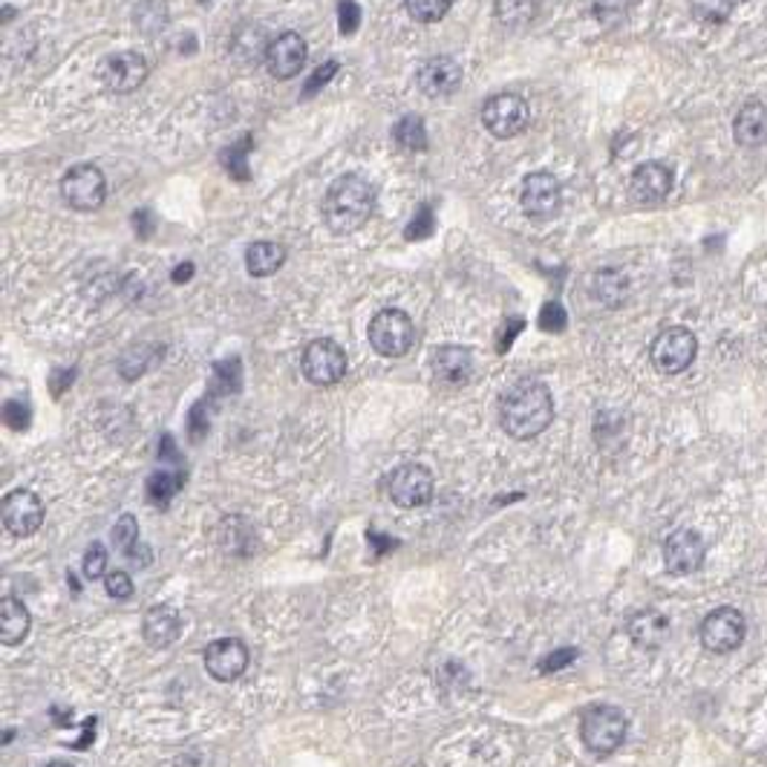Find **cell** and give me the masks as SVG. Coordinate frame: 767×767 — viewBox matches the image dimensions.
<instances>
[{
    "label": "cell",
    "mask_w": 767,
    "mask_h": 767,
    "mask_svg": "<svg viewBox=\"0 0 767 767\" xmlns=\"http://www.w3.org/2000/svg\"><path fill=\"white\" fill-rule=\"evenodd\" d=\"M182 482L185 477L182 474H170V470H159L154 477L147 479V500L159 505V508H168L170 500L182 491Z\"/></svg>",
    "instance_id": "obj_28"
},
{
    "label": "cell",
    "mask_w": 767,
    "mask_h": 767,
    "mask_svg": "<svg viewBox=\"0 0 767 767\" xmlns=\"http://www.w3.org/2000/svg\"><path fill=\"white\" fill-rule=\"evenodd\" d=\"M300 370H303L309 384H315V387H332V384H338V381L347 375V352L332 338H317L303 349Z\"/></svg>",
    "instance_id": "obj_7"
},
{
    "label": "cell",
    "mask_w": 767,
    "mask_h": 767,
    "mask_svg": "<svg viewBox=\"0 0 767 767\" xmlns=\"http://www.w3.org/2000/svg\"><path fill=\"white\" fill-rule=\"evenodd\" d=\"M433 491H436V482H433V474L424 465H402L390 474L387 479V493L390 500L396 502L398 508H421L433 500Z\"/></svg>",
    "instance_id": "obj_9"
},
{
    "label": "cell",
    "mask_w": 767,
    "mask_h": 767,
    "mask_svg": "<svg viewBox=\"0 0 767 767\" xmlns=\"http://www.w3.org/2000/svg\"><path fill=\"white\" fill-rule=\"evenodd\" d=\"M283 263H286V249L280 242L257 240L245 251V268L251 277H272L275 272H280Z\"/></svg>",
    "instance_id": "obj_24"
},
{
    "label": "cell",
    "mask_w": 767,
    "mask_h": 767,
    "mask_svg": "<svg viewBox=\"0 0 767 767\" xmlns=\"http://www.w3.org/2000/svg\"><path fill=\"white\" fill-rule=\"evenodd\" d=\"M142 635L151 646L165 649L182 635V618L173 606H154V609H147L145 621H142Z\"/></svg>",
    "instance_id": "obj_21"
},
{
    "label": "cell",
    "mask_w": 767,
    "mask_h": 767,
    "mask_svg": "<svg viewBox=\"0 0 767 767\" xmlns=\"http://www.w3.org/2000/svg\"><path fill=\"white\" fill-rule=\"evenodd\" d=\"M404 7H407V15H410L412 21H419V24H436V21H442V17L451 12L453 0H404Z\"/></svg>",
    "instance_id": "obj_30"
},
{
    "label": "cell",
    "mask_w": 767,
    "mask_h": 767,
    "mask_svg": "<svg viewBox=\"0 0 767 767\" xmlns=\"http://www.w3.org/2000/svg\"><path fill=\"white\" fill-rule=\"evenodd\" d=\"M338 61H326V64L321 67V70H315V75L307 81V96H315L317 89H323L326 84H329L335 75H338Z\"/></svg>",
    "instance_id": "obj_40"
},
{
    "label": "cell",
    "mask_w": 767,
    "mask_h": 767,
    "mask_svg": "<svg viewBox=\"0 0 767 767\" xmlns=\"http://www.w3.org/2000/svg\"><path fill=\"white\" fill-rule=\"evenodd\" d=\"M105 589L113 600H128L133 595V580L128 572H110L105 577Z\"/></svg>",
    "instance_id": "obj_38"
},
{
    "label": "cell",
    "mask_w": 767,
    "mask_h": 767,
    "mask_svg": "<svg viewBox=\"0 0 767 767\" xmlns=\"http://www.w3.org/2000/svg\"><path fill=\"white\" fill-rule=\"evenodd\" d=\"M151 64L147 58L136 49H124V52H113L110 58L101 61V81L107 89L113 93H133L147 81Z\"/></svg>",
    "instance_id": "obj_13"
},
{
    "label": "cell",
    "mask_w": 767,
    "mask_h": 767,
    "mask_svg": "<svg viewBox=\"0 0 767 767\" xmlns=\"http://www.w3.org/2000/svg\"><path fill=\"white\" fill-rule=\"evenodd\" d=\"M626 632H630L632 644L646 649V652H655L670 638V621L658 609H640L626 621Z\"/></svg>",
    "instance_id": "obj_20"
},
{
    "label": "cell",
    "mask_w": 767,
    "mask_h": 767,
    "mask_svg": "<svg viewBox=\"0 0 767 767\" xmlns=\"http://www.w3.org/2000/svg\"><path fill=\"white\" fill-rule=\"evenodd\" d=\"M531 107L517 93H496L482 105L484 130L496 139H514L528 128Z\"/></svg>",
    "instance_id": "obj_6"
},
{
    "label": "cell",
    "mask_w": 767,
    "mask_h": 767,
    "mask_svg": "<svg viewBox=\"0 0 767 767\" xmlns=\"http://www.w3.org/2000/svg\"><path fill=\"white\" fill-rule=\"evenodd\" d=\"M574 658H577V649H560V652H554L551 658H546V661L540 663L542 672H558L563 670L565 663H572Z\"/></svg>",
    "instance_id": "obj_41"
},
{
    "label": "cell",
    "mask_w": 767,
    "mask_h": 767,
    "mask_svg": "<svg viewBox=\"0 0 767 767\" xmlns=\"http://www.w3.org/2000/svg\"><path fill=\"white\" fill-rule=\"evenodd\" d=\"M704 540L695 531H675L663 546V563L670 574H693L704 563Z\"/></svg>",
    "instance_id": "obj_18"
},
{
    "label": "cell",
    "mask_w": 767,
    "mask_h": 767,
    "mask_svg": "<svg viewBox=\"0 0 767 767\" xmlns=\"http://www.w3.org/2000/svg\"><path fill=\"white\" fill-rule=\"evenodd\" d=\"M735 145L762 147L767 145V105L762 101H747L733 119Z\"/></svg>",
    "instance_id": "obj_22"
},
{
    "label": "cell",
    "mask_w": 767,
    "mask_h": 767,
    "mask_svg": "<svg viewBox=\"0 0 767 767\" xmlns=\"http://www.w3.org/2000/svg\"><path fill=\"white\" fill-rule=\"evenodd\" d=\"M0 519L12 537H33L44 525V502L26 488L9 491L0 502Z\"/></svg>",
    "instance_id": "obj_11"
},
{
    "label": "cell",
    "mask_w": 767,
    "mask_h": 767,
    "mask_svg": "<svg viewBox=\"0 0 767 767\" xmlns=\"http://www.w3.org/2000/svg\"><path fill=\"white\" fill-rule=\"evenodd\" d=\"M693 15L707 24H724L730 12H733L735 0H690Z\"/></svg>",
    "instance_id": "obj_32"
},
{
    "label": "cell",
    "mask_w": 767,
    "mask_h": 767,
    "mask_svg": "<svg viewBox=\"0 0 767 767\" xmlns=\"http://www.w3.org/2000/svg\"><path fill=\"white\" fill-rule=\"evenodd\" d=\"M563 202V188H560L558 177L549 170H534L528 173L519 191V205L528 217L534 219H549L560 211Z\"/></svg>",
    "instance_id": "obj_12"
},
{
    "label": "cell",
    "mask_w": 767,
    "mask_h": 767,
    "mask_svg": "<svg viewBox=\"0 0 767 767\" xmlns=\"http://www.w3.org/2000/svg\"><path fill=\"white\" fill-rule=\"evenodd\" d=\"M3 419H7V424L12 430H26L29 428V407L21 402H7V407H3Z\"/></svg>",
    "instance_id": "obj_39"
},
{
    "label": "cell",
    "mask_w": 767,
    "mask_h": 767,
    "mask_svg": "<svg viewBox=\"0 0 767 767\" xmlns=\"http://www.w3.org/2000/svg\"><path fill=\"white\" fill-rule=\"evenodd\" d=\"M695 356H698V340H695V335L686 326L663 329L652 340V347H649L652 367L661 375H679V372H684L695 361Z\"/></svg>",
    "instance_id": "obj_5"
},
{
    "label": "cell",
    "mask_w": 767,
    "mask_h": 767,
    "mask_svg": "<svg viewBox=\"0 0 767 767\" xmlns=\"http://www.w3.org/2000/svg\"><path fill=\"white\" fill-rule=\"evenodd\" d=\"M433 228H436L433 208H430V205H421V208L412 214L410 226H407L404 237H407V240H428V237L433 235Z\"/></svg>",
    "instance_id": "obj_34"
},
{
    "label": "cell",
    "mask_w": 767,
    "mask_h": 767,
    "mask_svg": "<svg viewBox=\"0 0 767 767\" xmlns=\"http://www.w3.org/2000/svg\"><path fill=\"white\" fill-rule=\"evenodd\" d=\"M29 612L26 606L17 598H3L0 600V644L3 646H17L21 640L29 635Z\"/></svg>",
    "instance_id": "obj_23"
},
{
    "label": "cell",
    "mask_w": 767,
    "mask_h": 767,
    "mask_svg": "<svg viewBox=\"0 0 767 767\" xmlns=\"http://www.w3.org/2000/svg\"><path fill=\"white\" fill-rule=\"evenodd\" d=\"M268 44L272 38H266V29L260 24H242L235 33V44H231V52L240 58L242 64L249 61H257V58H266Z\"/></svg>",
    "instance_id": "obj_25"
},
{
    "label": "cell",
    "mask_w": 767,
    "mask_h": 767,
    "mask_svg": "<svg viewBox=\"0 0 767 767\" xmlns=\"http://www.w3.org/2000/svg\"><path fill=\"white\" fill-rule=\"evenodd\" d=\"M375 211V188L361 173H344L329 185L323 200V219L335 235H352Z\"/></svg>",
    "instance_id": "obj_2"
},
{
    "label": "cell",
    "mask_w": 767,
    "mask_h": 767,
    "mask_svg": "<svg viewBox=\"0 0 767 767\" xmlns=\"http://www.w3.org/2000/svg\"><path fill=\"white\" fill-rule=\"evenodd\" d=\"M251 147H254V139L245 136L242 142L231 145L226 154H223V165H226V170L237 179V182H245V179H249V165H245V156H249Z\"/></svg>",
    "instance_id": "obj_31"
},
{
    "label": "cell",
    "mask_w": 767,
    "mask_h": 767,
    "mask_svg": "<svg viewBox=\"0 0 767 767\" xmlns=\"http://www.w3.org/2000/svg\"><path fill=\"white\" fill-rule=\"evenodd\" d=\"M107 572V549L101 542H89V549L84 551V577L87 580H98Z\"/></svg>",
    "instance_id": "obj_35"
},
{
    "label": "cell",
    "mask_w": 767,
    "mask_h": 767,
    "mask_svg": "<svg viewBox=\"0 0 767 767\" xmlns=\"http://www.w3.org/2000/svg\"><path fill=\"white\" fill-rule=\"evenodd\" d=\"M508 323V332H502V338H500V352H505V349L511 347V340L517 338L519 335V329H523V317H511V321H505Z\"/></svg>",
    "instance_id": "obj_42"
},
{
    "label": "cell",
    "mask_w": 767,
    "mask_h": 767,
    "mask_svg": "<svg viewBox=\"0 0 767 767\" xmlns=\"http://www.w3.org/2000/svg\"><path fill=\"white\" fill-rule=\"evenodd\" d=\"M565 323H568V315H565V309L560 300H551V303H546L540 312V326L546 332H563Z\"/></svg>",
    "instance_id": "obj_36"
},
{
    "label": "cell",
    "mask_w": 767,
    "mask_h": 767,
    "mask_svg": "<svg viewBox=\"0 0 767 767\" xmlns=\"http://www.w3.org/2000/svg\"><path fill=\"white\" fill-rule=\"evenodd\" d=\"M672 168L663 161H644L638 168L632 170L630 177V196L638 205H658L670 196L672 191Z\"/></svg>",
    "instance_id": "obj_14"
},
{
    "label": "cell",
    "mask_w": 767,
    "mask_h": 767,
    "mask_svg": "<svg viewBox=\"0 0 767 767\" xmlns=\"http://www.w3.org/2000/svg\"><path fill=\"white\" fill-rule=\"evenodd\" d=\"M249 667V646L240 638H219L205 646V670L211 679L237 681Z\"/></svg>",
    "instance_id": "obj_15"
},
{
    "label": "cell",
    "mask_w": 767,
    "mask_h": 767,
    "mask_svg": "<svg viewBox=\"0 0 767 767\" xmlns=\"http://www.w3.org/2000/svg\"><path fill=\"white\" fill-rule=\"evenodd\" d=\"M502 430L517 442L540 436L554 421V398L542 381H519L502 396L500 404Z\"/></svg>",
    "instance_id": "obj_1"
},
{
    "label": "cell",
    "mask_w": 767,
    "mask_h": 767,
    "mask_svg": "<svg viewBox=\"0 0 767 767\" xmlns=\"http://www.w3.org/2000/svg\"><path fill=\"white\" fill-rule=\"evenodd\" d=\"M626 730H630V721H626V712L621 707L598 704V707L583 712L580 739L598 756H609V753L618 751L623 739H626Z\"/></svg>",
    "instance_id": "obj_3"
},
{
    "label": "cell",
    "mask_w": 767,
    "mask_h": 767,
    "mask_svg": "<svg viewBox=\"0 0 767 767\" xmlns=\"http://www.w3.org/2000/svg\"><path fill=\"white\" fill-rule=\"evenodd\" d=\"M307 58H309L307 40L300 38L298 33H283L277 35V38H272V44H268L266 67H268V73L275 75V79L286 81V79H295V75L303 70Z\"/></svg>",
    "instance_id": "obj_16"
},
{
    "label": "cell",
    "mask_w": 767,
    "mask_h": 767,
    "mask_svg": "<svg viewBox=\"0 0 767 767\" xmlns=\"http://www.w3.org/2000/svg\"><path fill=\"white\" fill-rule=\"evenodd\" d=\"M416 84H419L421 93L430 98L451 96L462 84L459 61L451 56L428 58V61L419 67V73H416Z\"/></svg>",
    "instance_id": "obj_17"
},
{
    "label": "cell",
    "mask_w": 767,
    "mask_h": 767,
    "mask_svg": "<svg viewBox=\"0 0 767 767\" xmlns=\"http://www.w3.org/2000/svg\"><path fill=\"white\" fill-rule=\"evenodd\" d=\"M393 139L402 151H424L428 147V130H424V119L421 116H404L398 119V124L393 128Z\"/></svg>",
    "instance_id": "obj_27"
},
{
    "label": "cell",
    "mask_w": 767,
    "mask_h": 767,
    "mask_svg": "<svg viewBox=\"0 0 767 767\" xmlns=\"http://www.w3.org/2000/svg\"><path fill=\"white\" fill-rule=\"evenodd\" d=\"M338 26L344 35H352L361 26V7L356 0H340L338 3Z\"/></svg>",
    "instance_id": "obj_37"
},
{
    "label": "cell",
    "mask_w": 767,
    "mask_h": 767,
    "mask_svg": "<svg viewBox=\"0 0 767 767\" xmlns=\"http://www.w3.org/2000/svg\"><path fill=\"white\" fill-rule=\"evenodd\" d=\"M630 291V280L618 268H600L595 280H591V295L603 303V307H621Z\"/></svg>",
    "instance_id": "obj_26"
},
{
    "label": "cell",
    "mask_w": 767,
    "mask_h": 767,
    "mask_svg": "<svg viewBox=\"0 0 767 767\" xmlns=\"http://www.w3.org/2000/svg\"><path fill=\"white\" fill-rule=\"evenodd\" d=\"M191 272H194V263L177 266V268H173V283H188V280H191Z\"/></svg>",
    "instance_id": "obj_43"
},
{
    "label": "cell",
    "mask_w": 767,
    "mask_h": 767,
    "mask_svg": "<svg viewBox=\"0 0 767 767\" xmlns=\"http://www.w3.org/2000/svg\"><path fill=\"white\" fill-rule=\"evenodd\" d=\"M47 767H73V765H67V762H52V765H47Z\"/></svg>",
    "instance_id": "obj_44"
},
{
    "label": "cell",
    "mask_w": 767,
    "mask_h": 767,
    "mask_svg": "<svg viewBox=\"0 0 767 767\" xmlns=\"http://www.w3.org/2000/svg\"><path fill=\"white\" fill-rule=\"evenodd\" d=\"M744 635H747V623H744V614L733 606H721L707 614L702 623V644L707 652H733L742 646Z\"/></svg>",
    "instance_id": "obj_10"
},
{
    "label": "cell",
    "mask_w": 767,
    "mask_h": 767,
    "mask_svg": "<svg viewBox=\"0 0 767 767\" xmlns=\"http://www.w3.org/2000/svg\"><path fill=\"white\" fill-rule=\"evenodd\" d=\"M370 344L384 358H404L416 344V326L412 317L402 309H381L370 321Z\"/></svg>",
    "instance_id": "obj_4"
},
{
    "label": "cell",
    "mask_w": 767,
    "mask_h": 767,
    "mask_svg": "<svg viewBox=\"0 0 767 767\" xmlns=\"http://www.w3.org/2000/svg\"><path fill=\"white\" fill-rule=\"evenodd\" d=\"M493 12H496L500 24L523 26L534 17V0H496Z\"/></svg>",
    "instance_id": "obj_29"
},
{
    "label": "cell",
    "mask_w": 767,
    "mask_h": 767,
    "mask_svg": "<svg viewBox=\"0 0 767 767\" xmlns=\"http://www.w3.org/2000/svg\"><path fill=\"white\" fill-rule=\"evenodd\" d=\"M61 196L75 211H98L105 205L107 179L96 165H75L61 179Z\"/></svg>",
    "instance_id": "obj_8"
},
{
    "label": "cell",
    "mask_w": 767,
    "mask_h": 767,
    "mask_svg": "<svg viewBox=\"0 0 767 767\" xmlns=\"http://www.w3.org/2000/svg\"><path fill=\"white\" fill-rule=\"evenodd\" d=\"M136 542H139L136 517H133V514H121L119 523L113 525V546L121 551V554H128Z\"/></svg>",
    "instance_id": "obj_33"
},
{
    "label": "cell",
    "mask_w": 767,
    "mask_h": 767,
    "mask_svg": "<svg viewBox=\"0 0 767 767\" xmlns=\"http://www.w3.org/2000/svg\"><path fill=\"white\" fill-rule=\"evenodd\" d=\"M430 367H433V379L439 384H444V387H462L474 375V356H470L468 347L447 344V347H439L433 352Z\"/></svg>",
    "instance_id": "obj_19"
}]
</instances>
